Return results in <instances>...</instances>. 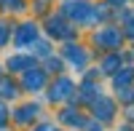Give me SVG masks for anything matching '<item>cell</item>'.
Here are the masks:
<instances>
[{
	"mask_svg": "<svg viewBox=\"0 0 134 131\" xmlns=\"http://www.w3.org/2000/svg\"><path fill=\"white\" fill-rule=\"evenodd\" d=\"M99 40L105 46H110V48H118L121 46V32L113 29V27H105V32H99Z\"/></svg>",
	"mask_w": 134,
	"mask_h": 131,
	"instance_id": "1",
	"label": "cell"
},
{
	"mask_svg": "<svg viewBox=\"0 0 134 131\" xmlns=\"http://www.w3.org/2000/svg\"><path fill=\"white\" fill-rule=\"evenodd\" d=\"M113 112H115V107H113L110 99H97V118L99 121H110Z\"/></svg>",
	"mask_w": 134,
	"mask_h": 131,
	"instance_id": "2",
	"label": "cell"
},
{
	"mask_svg": "<svg viewBox=\"0 0 134 131\" xmlns=\"http://www.w3.org/2000/svg\"><path fill=\"white\" fill-rule=\"evenodd\" d=\"M72 91V83L70 80H59L57 86H54V94H51V99H67Z\"/></svg>",
	"mask_w": 134,
	"mask_h": 131,
	"instance_id": "3",
	"label": "cell"
},
{
	"mask_svg": "<svg viewBox=\"0 0 134 131\" xmlns=\"http://www.w3.org/2000/svg\"><path fill=\"white\" fill-rule=\"evenodd\" d=\"M32 38H35V27H32V24H24V27H21V32L16 35V43H19V46H24V43L32 40Z\"/></svg>",
	"mask_w": 134,
	"mask_h": 131,
	"instance_id": "4",
	"label": "cell"
},
{
	"mask_svg": "<svg viewBox=\"0 0 134 131\" xmlns=\"http://www.w3.org/2000/svg\"><path fill=\"white\" fill-rule=\"evenodd\" d=\"M24 83H27V88H40V86H43V75H40V72H30V70H27Z\"/></svg>",
	"mask_w": 134,
	"mask_h": 131,
	"instance_id": "5",
	"label": "cell"
},
{
	"mask_svg": "<svg viewBox=\"0 0 134 131\" xmlns=\"http://www.w3.org/2000/svg\"><path fill=\"white\" fill-rule=\"evenodd\" d=\"M8 67H11V70H24V72H27V70H32V62L24 59V56H16V59L8 62Z\"/></svg>",
	"mask_w": 134,
	"mask_h": 131,
	"instance_id": "6",
	"label": "cell"
},
{
	"mask_svg": "<svg viewBox=\"0 0 134 131\" xmlns=\"http://www.w3.org/2000/svg\"><path fill=\"white\" fill-rule=\"evenodd\" d=\"M75 48H78V46H67V48H64V53H67L70 59H75V64H81V67H83V64H86V53L75 51Z\"/></svg>",
	"mask_w": 134,
	"mask_h": 131,
	"instance_id": "7",
	"label": "cell"
},
{
	"mask_svg": "<svg viewBox=\"0 0 134 131\" xmlns=\"http://www.w3.org/2000/svg\"><path fill=\"white\" fill-rule=\"evenodd\" d=\"M131 80H134V70H131V67H126V72H121V75H115V86H118V88H121V86H124V83L129 86Z\"/></svg>",
	"mask_w": 134,
	"mask_h": 131,
	"instance_id": "8",
	"label": "cell"
},
{
	"mask_svg": "<svg viewBox=\"0 0 134 131\" xmlns=\"http://www.w3.org/2000/svg\"><path fill=\"white\" fill-rule=\"evenodd\" d=\"M115 67H118V56H107V59L102 62V72H107V75H113Z\"/></svg>",
	"mask_w": 134,
	"mask_h": 131,
	"instance_id": "9",
	"label": "cell"
},
{
	"mask_svg": "<svg viewBox=\"0 0 134 131\" xmlns=\"http://www.w3.org/2000/svg\"><path fill=\"white\" fill-rule=\"evenodd\" d=\"M51 32H54V35H64V21L51 19Z\"/></svg>",
	"mask_w": 134,
	"mask_h": 131,
	"instance_id": "10",
	"label": "cell"
},
{
	"mask_svg": "<svg viewBox=\"0 0 134 131\" xmlns=\"http://www.w3.org/2000/svg\"><path fill=\"white\" fill-rule=\"evenodd\" d=\"M14 94H16V88H14V86L3 83V96H14Z\"/></svg>",
	"mask_w": 134,
	"mask_h": 131,
	"instance_id": "11",
	"label": "cell"
},
{
	"mask_svg": "<svg viewBox=\"0 0 134 131\" xmlns=\"http://www.w3.org/2000/svg\"><path fill=\"white\" fill-rule=\"evenodd\" d=\"M5 38H8V27H5V24H0V46L5 43Z\"/></svg>",
	"mask_w": 134,
	"mask_h": 131,
	"instance_id": "12",
	"label": "cell"
},
{
	"mask_svg": "<svg viewBox=\"0 0 134 131\" xmlns=\"http://www.w3.org/2000/svg\"><path fill=\"white\" fill-rule=\"evenodd\" d=\"M48 67H51V72H57V70H59V67H62V64H59V62H57V59H51V62H48Z\"/></svg>",
	"mask_w": 134,
	"mask_h": 131,
	"instance_id": "13",
	"label": "cell"
},
{
	"mask_svg": "<svg viewBox=\"0 0 134 131\" xmlns=\"http://www.w3.org/2000/svg\"><path fill=\"white\" fill-rule=\"evenodd\" d=\"M110 3H113V5H118V3H124V0H110Z\"/></svg>",
	"mask_w": 134,
	"mask_h": 131,
	"instance_id": "14",
	"label": "cell"
}]
</instances>
